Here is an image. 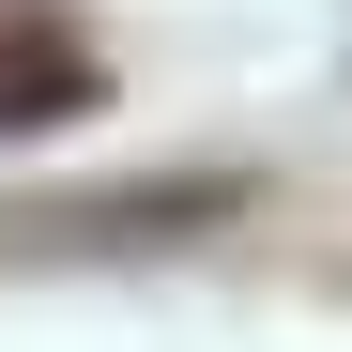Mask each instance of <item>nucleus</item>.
<instances>
[{"mask_svg":"<svg viewBox=\"0 0 352 352\" xmlns=\"http://www.w3.org/2000/svg\"><path fill=\"white\" fill-rule=\"evenodd\" d=\"M62 107H92V46H62V31H0V138L62 123Z\"/></svg>","mask_w":352,"mask_h":352,"instance_id":"obj_1","label":"nucleus"}]
</instances>
